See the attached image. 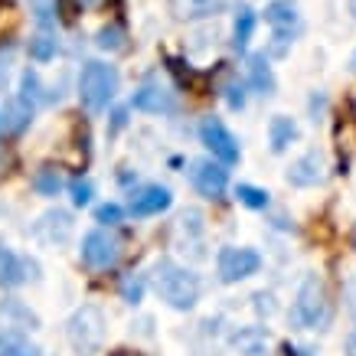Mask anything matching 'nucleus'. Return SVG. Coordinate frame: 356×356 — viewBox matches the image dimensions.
Masks as SVG:
<instances>
[{"label": "nucleus", "mask_w": 356, "mask_h": 356, "mask_svg": "<svg viewBox=\"0 0 356 356\" xmlns=\"http://www.w3.org/2000/svg\"><path fill=\"white\" fill-rule=\"evenodd\" d=\"M154 288L161 294V301H167L173 311H190L200 301V278L170 259H161L154 265Z\"/></svg>", "instance_id": "f257e3e1"}, {"label": "nucleus", "mask_w": 356, "mask_h": 356, "mask_svg": "<svg viewBox=\"0 0 356 356\" xmlns=\"http://www.w3.org/2000/svg\"><path fill=\"white\" fill-rule=\"evenodd\" d=\"M330 314V298H327V284L317 275H307L301 281V288L294 294L291 304V324L298 330H311V327L324 324Z\"/></svg>", "instance_id": "f03ea898"}, {"label": "nucleus", "mask_w": 356, "mask_h": 356, "mask_svg": "<svg viewBox=\"0 0 356 356\" xmlns=\"http://www.w3.org/2000/svg\"><path fill=\"white\" fill-rule=\"evenodd\" d=\"M118 92V72L108 63H86L82 65V76H79V98L88 111H105L108 102Z\"/></svg>", "instance_id": "7ed1b4c3"}, {"label": "nucleus", "mask_w": 356, "mask_h": 356, "mask_svg": "<svg viewBox=\"0 0 356 356\" xmlns=\"http://www.w3.org/2000/svg\"><path fill=\"white\" fill-rule=\"evenodd\" d=\"M69 340H72L79 356H95L105 343V314L98 311L95 304L79 307L69 321Z\"/></svg>", "instance_id": "20e7f679"}, {"label": "nucleus", "mask_w": 356, "mask_h": 356, "mask_svg": "<svg viewBox=\"0 0 356 356\" xmlns=\"http://www.w3.org/2000/svg\"><path fill=\"white\" fill-rule=\"evenodd\" d=\"M121 259V242L105 229H92L86 238H82V261L88 268L105 271L111 268L115 261Z\"/></svg>", "instance_id": "39448f33"}, {"label": "nucleus", "mask_w": 356, "mask_h": 356, "mask_svg": "<svg viewBox=\"0 0 356 356\" xmlns=\"http://www.w3.org/2000/svg\"><path fill=\"white\" fill-rule=\"evenodd\" d=\"M216 268H219V278L226 281V284H232V281H245V278H252V275L261 268V255L255 252V248L229 245V248L219 252Z\"/></svg>", "instance_id": "423d86ee"}, {"label": "nucleus", "mask_w": 356, "mask_h": 356, "mask_svg": "<svg viewBox=\"0 0 356 356\" xmlns=\"http://www.w3.org/2000/svg\"><path fill=\"white\" fill-rule=\"evenodd\" d=\"M200 138H203L206 151L213 154L222 167L238 163V140L232 138V131H229L219 118H206L203 124H200Z\"/></svg>", "instance_id": "0eeeda50"}, {"label": "nucleus", "mask_w": 356, "mask_h": 356, "mask_svg": "<svg viewBox=\"0 0 356 356\" xmlns=\"http://www.w3.org/2000/svg\"><path fill=\"white\" fill-rule=\"evenodd\" d=\"M190 180H193V190L206 200H219L229 186V170L216 161H193L190 167Z\"/></svg>", "instance_id": "6e6552de"}, {"label": "nucleus", "mask_w": 356, "mask_h": 356, "mask_svg": "<svg viewBox=\"0 0 356 356\" xmlns=\"http://www.w3.org/2000/svg\"><path fill=\"white\" fill-rule=\"evenodd\" d=\"M173 203V193L167 186L161 184H151V186H140L138 193H131V203H128V213L138 219H147V216H161L163 209H170Z\"/></svg>", "instance_id": "1a4fd4ad"}, {"label": "nucleus", "mask_w": 356, "mask_h": 356, "mask_svg": "<svg viewBox=\"0 0 356 356\" xmlns=\"http://www.w3.org/2000/svg\"><path fill=\"white\" fill-rule=\"evenodd\" d=\"M26 278H40V265L30 259H20L13 248L0 245V288H17Z\"/></svg>", "instance_id": "9d476101"}, {"label": "nucleus", "mask_w": 356, "mask_h": 356, "mask_svg": "<svg viewBox=\"0 0 356 356\" xmlns=\"http://www.w3.org/2000/svg\"><path fill=\"white\" fill-rule=\"evenodd\" d=\"M327 163H324V154L321 151H307L301 154L298 161L288 167V184L291 186H317V184H324V177H327Z\"/></svg>", "instance_id": "9b49d317"}, {"label": "nucleus", "mask_w": 356, "mask_h": 356, "mask_svg": "<svg viewBox=\"0 0 356 356\" xmlns=\"http://www.w3.org/2000/svg\"><path fill=\"white\" fill-rule=\"evenodd\" d=\"M131 108L147 111V115H170V111H177V95L167 92V88H161V86H144L134 92Z\"/></svg>", "instance_id": "f8f14e48"}, {"label": "nucleus", "mask_w": 356, "mask_h": 356, "mask_svg": "<svg viewBox=\"0 0 356 356\" xmlns=\"http://www.w3.org/2000/svg\"><path fill=\"white\" fill-rule=\"evenodd\" d=\"M265 23L275 30V36H288L291 40V33L298 30V7L291 0H271L265 7Z\"/></svg>", "instance_id": "ddd939ff"}, {"label": "nucleus", "mask_w": 356, "mask_h": 356, "mask_svg": "<svg viewBox=\"0 0 356 356\" xmlns=\"http://www.w3.org/2000/svg\"><path fill=\"white\" fill-rule=\"evenodd\" d=\"M36 236L46 238V242H65V238L72 236V219H69V213H63V209L46 213V216L36 222Z\"/></svg>", "instance_id": "4468645a"}, {"label": "nucleus", "mask_w": 356, "mask_h": 356, "mask_svg": "<svg viewBox=\"0 0 356 356\" xmlns=\"http://www.w3.org/2000/svg\"><path fill=\"white\" fill-rule=\"evenodd\" d=\"M232 346L242 356H268V330H261V327H242L232 337Z\"/></svg>", "instance_id": "2eb2a0df"}, {"label": "nucleus", "mask_w": 356, "mask_h": 356, "mask_svg": "<svg viewBox=\"0 0 356 356\" xmlns=\"http://www.w3.org/2000/svg\"><path fill=\"white\" fill-rule=\"evenodd\" d=\"M268 138H271V151L275 154L288 151V144L298 140V124H294V118H288V115H275L271 124H268Z\"/></svg>", "instance_id": "dca6fc26"}, {"label": "nucleus", "mask_w": 356, "mask_h": 356, "mask_svg": "<svg viewBox=\"0 0 356 356\" xmlns=\"http://www.w3.org/2000/svg\"><path fill=\"white\" fill-rule=\"evenodd\" d=\"M248 86L255 88L259 95H271L275 92V76H271V65L265 56H252L248 59Z\"/></svg>", "instance_id": "f3484780"}, {"label": "nucleus", "mask_w": 356, "mask_h": 356, "mask_svg": "<svg viewBox=\"0 0 356 356\" xmlns=\"http://www.w3.org/2000/svg\"><path fill=\"white\" fill-rule=\"evenodd\" d=\"M63 170H56V167H43V170H36V177H33V190L40 196H59L63 193Z\"/></svg>", "instance_id": "a211bd4d"}, {"label": "nucleus", "mask_w": 356, "mask_h": 356, "mask_svg": "<svg viewBox=\"0 0 356 356\" xmlns=\"http://www.w3.org/2000/svg\"><path fill=\"white\" fill-rule=\"evenodd\" d=\"M255 23H259L255 10L242 7V10L236 13V26H232V43H236V49H245V46H248L252 33H255Z\"/></svg>", "instance_id": "6ab92c4d"}, {"label": "nucleus", "mask_w": 356, "mask_h": 356, "mask_svg": "<svg viewBox=\"0 0 356 356\" xmlns=\"http://www.w3.org/2000/svg\"><path fill=\"white\" fill-rule=\"evenodd\" d=\"M236 200L242 206H248V209H268V203H271L268 190H259V186H252V184H238Z\"/></svg>", "instance_id": "aec40b11"}, {"label": "nucleus", "mask_w": 356, "mask_h": 356, "mask_svg": "<svg viewBox=\"0 0 356 356\" xmlns=\"http://www.w3.org/2000/svg\"><path fill=\"white\" fill-rule=\"evenodd\" d=\"M23 95H20V102H23V108L26 111H33L36 105H40V92H43V86H40V79H36V72H23Z\"/></svg>", "instance_id": "412c9836"}, {"label": "nucleus", "mask_w": 356, "mask_h": 356, "mask_svg": "<svg viewBox=\"0 0 356 356\" xmlns=\"http://www.w3.org/2000/svg\"><path fill=\"white\" fill-rule=\"evenodd\" d=\"M98 46H102V49H108V53H121V49H124V30H121V26H105V30L98 33Z\"/></svg>", "instance_id": "4be33fe9"}, {"label": "nucleus", "mask_w": 356, "mask_h": 356, "mask_svg": "<svg viewBox=\"0 0 356 356\" xmlns=\"http://www.w3.org/2000/svg\"><path fill=\"white\" fill-rule=\"evenodd\" d=\"M0 356H40V350L20 337H3V346H0Z\"/></svg>", "instance_id": "5701e85b"}, {"label": "nucleus", "mask_w": 356, "mask_h": 356, "mask_svg": "<svg viewBox=\"0 0 356 356\" xmlns=\"http://www.w3.org/2000/svg\"><path fill=\"white\" fill-rule=\"evenodd\" d=\"M30 56L36 59V63H49L56 56V40L53 36H36L30 43Z\"/></svg>", "instance_id": "b1692460"}, {"label": "nucleus", "mask_w": 356, "mask_h": 356, "mask_svg": "<svg viewBox=\"0 0 356 356\" xmlns=\"http://www.w3.org/2000/svg\"><path fill=\"white\" fill-rule=\"evenodd\" d=\"M95 219L102 222V226H118L121 219H124V209H121L118 203H102L95 209Z\"/></svg>", "instance_id": "393cba45"}, {"label": "nucleus", "mask_w": 356, "mask_h": 356, "mask_svg": "<svg viewBox=\"0 0 356 356\" xmlns=\"http://www.w3.org/2000/svg\"><path fill=\"white\" fill-rule=\"evenodd\" d=\"M186 3H190V10L184 17H213L216 10H222L219 0H186Z\"/></svg>", "instance_id": "a878e982"}, {"label": "nucleus", "mask_w": 356, "mask_h": 356, "mask_svg": "<svg viewBox=\"0 0 356 356\" xmlns=\"http://www.w3.org/2000/svg\"><path fill=\"white\" fill-rule=\"evenodd\" d=\"M121 294H124V301L128 304H140V298H144V278H124V284H121Z\"/></svg>", "instance_id": "bb28decb"}, {"label": "nucleus", "mask_w": 356, "mask_h": 356, "mask_svg": "<svg viewBox=\"0 0 356 356\" xmlns=\"http://www.w3.org/2000/svg\"><path fill=\"white\" fill-rule=\"evenodd\" d=\"M226 102H229V108H245V86L242 82H229L226 86Z\"/></svg>", "instance_id": "cd10ccee"}, {"label": "nucleus", "mask_w": 356, "mask_h": 356, "mask_svg": "<svg viewBox=\"0 0 356 356\" xmlns=\"http://www.w3.org/2000/svg\"><path fill=\"white\" fill-rule=\"evenodd\" d=\"M72 203H76V206H88V203H92V186H88L86 180H76V184H72Z\"/></svg>", "instance_id": "c85d7f7f"}, {"label": "nucleus", "mask_w": 356, "mask_h": 356, "mask_svg": "<svg viewBox=\"0 0 356 356\" xmlns=\"http://www.w3.org/2000/svg\"><path fill=\"white\" fill-rule=\"evenodd\" d=\"M346 353L350 356H356V330L350 334V340H346Z\"/></svg>", "instance_id": "c756f323"}, {"label": "nucleus", "mask_w": 356, "mask_h": 356, "mask_svg": "<svg viewBox=\"0 0 356 356\" xmlns=\"http://www.w3.org/2000/svg\"><path fill=\"white\" fill-rule=\"evenodd\" d=\"M115 356H138V353H128V350H121V353H115Z\"/></svg>", "instance_id": "7c9ffc66"}, {"label": "nucleus", "mask_w": 356, "mask_h": 356, "mask_svg": "<svg viewBox=\"0 0 356 356\" xmlns=\"http://www.w3.org/2000/svg\"><path fill=\"white\" fill-rule=\"evenodd\" d=\"M350 10H353V17H356V0H350Z\"/></svg>", "instance_id": "2f4dec72"}, {"label": "nucleus", "mask_w": 356, "mask_h": 356, "mask_svg": "<svg viewBox=\"0 0 356 356\" xmlns=\"http://www.w3.org/2000/svg\"><path fill=\"white\" fill-rule=\"evenodd\" d=\"M0 131H3V121H0Z\"/></svg>", "instance_id": "473e14b6"}]
</instances>
